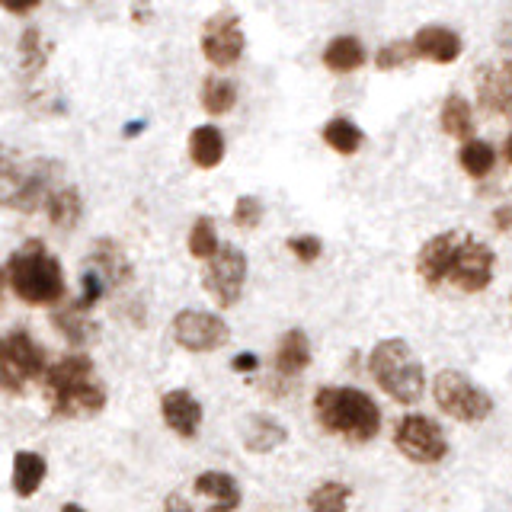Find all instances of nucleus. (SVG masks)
<instances>
[{
	"instance_id": "obj_21",
	"label": "nucleus",
	"mask_w": 512,
	"mask_h": 512,
	"mask_svg": "<svg viewBox=\"0 0 512 512\" xmlns=\"http://www.w3.org/2000/svg\"><path fill=\"white\" fill-rule=\"evenodd\" d=\"M439 128H442V135L448 138H455L458 144L461 141H468L474 138L477 132V122H474V106L464 100L461 93H448L445 96V103L439 109Z\"/></svg>"
},
{
	"instance_id": "obj_9",
	"label": "nucleus",
	"mask_w": 512,
	"mask_h": 512,
	"mask_svg": "<svg viewBox=\"0 0 512 512\" xmlns=\"http://www.w3.org/2000/svg\"><path fill=\"white\" fill-rule=\"evenodd\" d=\"M199 48H202V58L212 64V68L218 71L234 68L247 52V36H244V26H240V16L231 10L208 16L199 36Z\"/></svg>"
},
{
	"instance_id": "obj_19",
	"label": "nucleus",
	"mask_w": 512,
	"mask_h": 512,
	"mask_svg": "<svg viewBox=\"0 0 512 512\" xmlns=\"http://www.w3.org/2000/svg\"><path fill=\"white\" fill-rule=\"evenodd\" d=\"M186 151H189L192 167L215 170L224 160V154H228V141H224V132L218 125H199V128H192V132H189Z\"/></svg>"
},
{
	"instance_id": "obj_37",
	"label": "nucleus",
	"mask_w": 512,
	"mask_h": 512,
	"mask_svg": "<svg viewBox=\"0 0 512 512\" xmlns=\"http://www.w3.org/2000/svg\"><path fill=\"white\" fill-rule=\"evenodd\" d=\"M496 42H500V48H506V52H512V20H506L500 26V32H496Z\"/></svg>"
},
{
	"instance_id": "obj_20",
	"label": "nucleus",
	"mask_w": 512,
	"mask_h": 512,
	"mask_svg": "<svg viewBox=\"0 0 512 512\" xmlns=\"http://www.w3.org/2000/svg\"><path fill=\"white\" fill-rule=\"evenodd\" d=\"M196 493L208 500V512H234L240 506V487L231 474L205 471L196 477Z\"/></svg>"
},
{
	"instance_id": "obj_2",
	"label": "nucleus",
	"mask_w": 512,
	"mask_h": 512,
	"mask_svg": "<svg viewBox=\"0 0 512 512\" xmlns=\"http://www.w3.org/2000/svg\"><path fill=\"white\" fill-rule=\"evenodd\" d=\"M314 416L330 436L346 442H372L381 432V410L359 388H336L327 384L314 394Z\"/></svg>"
},
{
	"instance_id": "obj_36",
	"label": "nucleus",
	"mask_w": 512,
	"mask_h": 512,
	"mask_svg": "<svg viewBox=\"0 0 512 512\" xmlns=\"http://www.w3.org/2000/svg\"><path fill=\"white\" fill-rule=\"evenodd\" d=\"M231 368L234 372H256V368H260V359H256L253 352H240V356L231 362Z\"/></svg>"
},
{
	"instance_id": "obj_4",
	"label": "nucleus",
	"mask_w": 512,
	"mask_h": 512,
	"mask_svg": "<svg viewBox=\"0 0 512 512\" xmlns=\"http://www.w3.org/2000/svg\"><path fill=\"white\" fill-rule=\"evenodd\" d=\"M368 372H372L375 384L388 394L391 400L404 407H413L416 400L426 391V372L420 356L410 349L407 340L391 336V340H381L372 356H368Z\"/></svg>"
},
{
	"instance_id": "obj_24",
	"label": "nucleus",
	"mask_w": 512,
	"mask_h": 512,
	"mask_svg": "<svg viewBox=\"0 0 512 512\" xmlns=\"http://www.w3.org/2000/svg\"><path fill=\"white\" fill-rule=\"evenodd\" d=\"M458 167L468 173L471 180H487L496 167V148L480 138H468L458 144Z\"/></svg>"
},
{
	"instance_id": "obj_1",
	"label": "nucleus",
	"mask_w": 512,
	"mask_h": 512,
	"mask_svg": "<svg viewBox=\"0 0 512 512\" xmlns=\"http://www.w3.org/2000/svg\"><path fill=\"white\" fill-rule=\"evenodd\" d=\"M416 276L426 288L455 285L464 295H480L496 276V253L487 240L471 231H442L432 234L416 250Z\"/></svg>"
},
{
	"instance_id": "obj_25",
	"label": "nucleus",
	"mask_w": 512,
	"mask_h": 512,
	"mask_svg": "<svg viewBox=\"0 0 512 512\" xmlns=\"http://www.w3.org/2000/svg\"><path fill=\"white\" fill-rule=\"evenodd\" d=\"M285 439H288V429L272 420V416H253L244 432V445L253 455H266L272 448H279Z\"/></svg>"
},
{
	"instance_id": "obj_38",
	"label": "nucleus",
	"mask_w": 512,
	"mask_h": 512,
	"mask_svg": "<svg viewBox=\"0 0 512 512\" xmlns=\"http://www.w3.org/2000/svg\"><path fill=\"white\" fill-rule=\"evenodd\" d=\"M164 512H192V506L183 500V496H176V493H173L170 500H167V509H164Z\"/></svg>"
},
{
	"instance_id": "obj_5",
	"label": "nucleus",
	"mask_w": 512,
	"mask_h": 512,
	"mask_svg": "<svg viewBox=\"0 0 512 512\" xmlns=\"http://www.w3.org/2000/svg\"><path fill=\"white\" fill-rule=\"evenodd\" d=\"M55 167L48 160H26L20 164L16 157L7 151H0V180L10 183V192L0 202L10 208H20V212H36L45 208V202L52 199L55 192Z\"/></svg>"
},
{
	"instance_id": "obj_11",
	"label": "nucleus",
	"mask_w": 512,
	"mask_h": 512,
	"mask_svg": "<svg viewBox=\"0 0 512 512\" xmlns=\"http://www.w3.org/2000/svg\"><path fill=\"white\" fill-rule=\"evenodd\" d=\"M173 340L176 346H183L186 352H215L221 346H228L231 340V327L212 311H180L173 317Z\"/></svg>"
},
{
	"instance_id": "obj_29",
	"label": "nucleus",
	"mask_w": 512,
	"mask_h": 512,
	"mask_svg": "<svg viewBox=\"0 0 512 512\" xmlns=\"http://www.w3.org/2000/svg\"><path fill=\"white\" fill-rule=\"evenodd\" d=\"M352 490L346 484H336V480H327L320 484L311 496H308V509L311 512H346Z\"/></svg>"
},
{
	"instance_id": "obj_33",
	"label": "nucleus",
	"mask_w": 512,
	"mask_h": 512,
	"mask_svg": "<svg viewBox=\"0 0 512 512\" xmlns=\"http://www.w3.org/2000/svg\"><path fill=\"white\" fill-rule=\"evenodd\" d=\"M20 55H23V71H29V74L42 71V64H45V58H48V48L42 45L39 29H26V32H23V39H20Z\"/></svg>"
},
{
	"instance_id": "obj_39",
	"label": "nucleus",
	"mask_w": 512,
	"mask_h": 512,
	"mask_svg": "<svg viewBox=\"0 0 512 512\" xmlns=\"http://www.w3.org/2000/svg\"><path fill=\"white\" fill-rule=\"evenodd\" d=\"M503 154H506V160H509V167H512V135L503 141Z\"/></svg>"
},
{
	"instance_id": "obj_3",
	"label": "nucleus",
	"mask_w": 512,
	"mask_h": 512,
	"mask_svg": "<svg viewBox=\"0 0 512 512\" xmlns=\"http://www.w3.org/2000/svg\"><path fill=\"white\" fill-rule=\"evenodd\" d=\"M7 279L13 295L32 308H52L68 292L58 256L48 253L42 240H26L20 250H13L7 260Z\"/></svg>"
},
{
	"instance_id": "obj_26",
	"label": "nucleus",
	"mask_w": 512,
	"mask_h": 512,
	"mask_svg": "<svg viewBox=\"0 0 512 512\" xmlns=\"http://www.w3.org/2000/svg\"><path fill=\"white\" fill-rule=\"evenodd\" d=\"M48 464L39 452H16L13 458V490L16 496H32L45 480Z\"/></svg>"
},
{
	"instance_id": "obj_17",
	"label": "nucleus",
	"mask_w": 512,
	"mask_h": 512,
	"mask_svg": "<svg viewBox=\"0 0 512 512\" xmlns=\"http://www.w3.org/2000/svg\"><path fill=\"white\" fill-rule=\"evenodd\" d=\"M311 365V340L301 327H292L282 333V340L276 346V372L282 378H298L308 372Z\"/></svg>"
},
{
	"instance_id": "obj_6",
	"label": "nucleus",
	"mask_w": 512,
	"mask_h": 512,
	"mask_svg": "<svg viewBox=\"0 0 512 512\" xmlns=\"http://www.w3.org/2000/svg\"><path fill=\"white\" fill-rule=\"evenodd\" d=\"M432 397L436 407L458 423H484L493 413V397L455 368H445L432 378Z\"/></svg>"
},
{
	"instance_id": "obj_7",
	"label": "nucleus",
	"mask_w": 512,
	"mask_h": 512,
	"mask_svg": "<svg viewBox=\"0 0 512 512\" xmlns=\"http://www.w3.org/2000/svg\"><path fill=\"white\" fill-rule=\"evenodd\" d=\"M45 349L26 330H13L0 336V388L20 394L29 381L45 375Z\"/></svg>"
},
{
	"instance_id": "obj_27",
	"label": "nucleus",
	"mask_w": 512,
	"mask_h": 512,
	"mask_svg": "<svg viewBox=\"0 0 512 512\" xmlns=\"http://www.w3.org/2000/svg\"><path fill=\"white\" fill-rule=\"evenodd\" d=\"M80 212H84V202H80V192L74 186H61L52 192V199L45 202V215L55 228L68 231L80 221Z\"/></svg>"
},
{
	"instance_id": "obj_12",
	"label": "nucleus",
	"mask_w": 512,
	"mask_h": 512,
	"mask_svg": "<svg viewBox=\"0 0 512 512\" xmlns=\"http://www.w3.org/2000/svg\"><path fill=\"white\" fill-rule=\"evenodd\" d=\"M474 93L480 109L512 125V58L480 64L474 74Z\"/></svg>"
},
{
	"instance_id": "obj_28",
	"label": "nucleus",
	"mask_w": 512,
	"mask_h": 512,
	"mask_svg": "<svg viewBox=\"0 0 512 512\" xmlns=\"http://www.w3.org/2000/svg\"><path fill=\"white\" fill-rule=\"evenodd\" d=\"M189 253L196 256V260H212V256L218 253L221 240H218V231H215V221L212 218H196L189 228V240H186Z\"/></svg>"
},
{
	"instance_id": "obj_18",
	"label": "nucleus",
	"mask_w": 512,
	"mask_h": 512,
	"mask_svg": "<svg viewBox=\"0 0 512 512\" xmlns=\"http://www.w3.org/2000/svg\"><path fill=\"white\" fill-rule=\"evenodd\" d=\"M103 407H106V391H103V384L96 378H90L84 384H77V388L52 397V410L58 416H93V413H100Z\"/></svg>"
},
{
	"instance_id": "obj_30",
	"label": "nucleus",
	"mask_w": 512,
	"mask_h": 512,
	"mask_svg": "<svg viewBox=\"0 0 512 512\" xmlns=\"http://www.w3.org/2000/svg\"><path fill=\"white\" fill-rule=\"evenodd\" d=\"M87 314H90L87 308H80V304H71L68 311H61V314L55 317L58 330H61L64 336H68V340H71L74 346L87 343L90 336H93V320H90Z\"/></svg>"
},
{
	"instance_id": "obj_22",
	"label": "nucleus",
	"mask_w": 512,
	"mask_h": 512,
	"mask_svg": "<svg viewBox=\"0 0 512 512\" xmlns=\"http://www.w3.org/2000/svg\"><path fill=\"white\" fill-rule=\"evenodd\" d=\"M320 138H324V144L340 157H352L362 151L365 144V132L359 122H352L349 116H333L327 119V125L320 128Z\"/></svg>"
},
{
	"instance_id": "obj_10",
	"label": "nucleus",
	"mask_w": 512,
	"mask_h": 512,
	"mask_svg": "<svg viewBox=\"0 0 512 512\" xmlns=\"http://www.w3.org/2000/svg\"><path fill=\"white\" fill-rule=\"evenodd\" d=\"M394 445L400 455H407L416 464H439L448 455V439L442 426L423 413H407L394 429Z\"/></svg>"
},
{
	"instance_id": "obj_34",
	"label": "nucleus",
	"mask_w": 512,
	"mask_h": 512,
	"mask_svg": "<svg viewBox=\"0 0 512 512\" xmlns=\"http://www.w3.org/2000/svg\"><path fill=\"white\" fill-rule=\"evenodd\" d=\"M231 221L240 231H253L256 224L263 221V202L256 196H237V202L231 208Z\"/></svg>"
},
{
	"instance_id": "obj_40",
	"label": "nucleus",
	"mask_w": 512,
	"mask_h": 512,
	"mask_svg": "<svg viewBox=\"0 0 512 512\" xmlns=\"http://www.w3.org/2000/svg\"><path fill=\"white\" fill-rule=\"evenodd\" d=\"M7 269H0V301H4V285H7Z\"/></svg>"
},
{
	"instance_id": "obj_23",
	"label": "nucleus",
	"mask_w": 512,
	"mask_h": 512,
	"mask_svg": "<svg viewBox=\"0 0 512 512\" xmlns=\"http://www.w3.org/2000/svg\"><path fill=\"white\" fill-rule=\"evenodd\" d=\"M199 103L212 119L228 116V112L237 106V84L221 74H208L199 87Z\"/></svg>"
},
{
	"instance_id": "obj_16",
	"label": "nucleus",
	"mask_w": 512,
	"mask_h": 512,
	"mask_svg": "<svg viewBox=\"0 0 512 512\" xmlns=\"http://www.w3.org/2000/svg\"><path fill=\"white\" fill-rule=\"evenodd\" d=\"M365 61H368V52L359 36H333L324 45V55H320V64H324L330 74H356L365 68Z\"/></svg>"
},
{
	"instance_id": "obj_31",
	"label": "nucleus",
	"mask_w": 512,
	"mask_h": 512,
	"mask_svg": "<svg viewBox=\"0 0 512 512\" xmlns=\"http://www.w3.org/2000/svg\"><path fill=\"white\" fill-rule=\"evenodd\" d=\"M416 55H413V42L410 39H394V42H384L378 52H375V68L378 71H400L413 64Z\"/></svg>"
},
{
	"instance_id": "obj_13",
	"label": "nucleus",
	"mask_w": 512,
	"mask_h": 512,
	"mask_svg": "<svg viewBox=\"0 0 512 512\" xmlns=\"http://www.w3.org/2000/svg\"><path fill=\"white\" fill-rule=\"evenodd\" d=\"M410 42H413L416 61H429V64H455L464 52L461 32H455L452 26H442V23L420 26L410 36Z\"/></svg>"
},
{
	"instance_id": "obj_35",
	"label": "nucleus",
	"mask_w": 512,
	"mask_h": 512,
	"mask_svg": "<svg viewBox=\"0 0 512 512\" xmlns=\"http://www.w3.org/2000/svg\"><path fill=\"white\" fill-rule=\"evenodd\" d=\"M39 4L42 0H0V7L13 16H29L32 10H39Z\"/></svg>"
},
{
	"instance_id": "obj_41",
	"label": "nucleus",
	"mask_w": 512,
	"mask_h": 512,
	"mask_svg": "<svg viewBox=\"0 0 512 512\" xmlns=\"http://www.w3.org/2000/svg\"><path fill=\"white\" fill-rule=\"evenodd\" d=\"M61 512H84V509H80V506H74V503H68V506H64Z\"/></svg>"
},
{
	"instance_id": "obj_8",
	"label": "nucleus",
	"mask_w": 512,
	"mask_h": 512,
	"mask_svg": "<svg viewBox=\"0 0 512 512\" xmlns=\"http://www.w3.org/2000/svg\"><path fill=\"white\" fill-rule=\"evenodd\" d=\"M247 272H250L247 253L234 244H221L218 253L212 260H205V269H202L205 295L212 298L218 308H234L240 295H244Z\"/></svg>"
},
{
	"instance_id": "obj_32",
	"label": "nucleus",
	"mask_w": 512,
	"mask_h": 512,
	"mask_svg": "<svg viewBox=\"0 0 512 512\" xmlns=\"http://www.w3.org/2000/svg\"><path fill=\"white\" fill-rule=\"evenodd\" d=\"M285 250L292 253L301 266H311L320 260V253H324V240H320L317 234H295V237L285 240Z\"/></svg>"
},
{
	"instance_id": "obj_15",
	"label": "nucleus",
	"mask_w": 512,
	"mask_h": 512,
	"mask_svg": "<svg viewBox=\"0 0 512 512\" xmlns=\"http://www.w3.org/2000/svg\"><path fill=\"white\" fill-rule=\"evenodd\" d=\"M87 269L93 272V276H100L106 288H119V285H125L128 279H132V263H128L125 250L109 237L93 240Z\"/></svg>"
},
{
	"instance_id": "obj_14",
	"label": "nucleus",
	"mask_w": 512,
	"mask_h": 512,
	"mask_svg": "<svg viewBox=\"0 0 512 512\" xmlns=\"http://www.w3.org/2000/svg\"><path fill=\"white\" fill-rule=\"evenodd\" d=\"M160 413H164V423L176 432L180 439H196L202 429V404L189 391L176 388L167 391L160 400Z\"/></svg>"
}]
</instances>
